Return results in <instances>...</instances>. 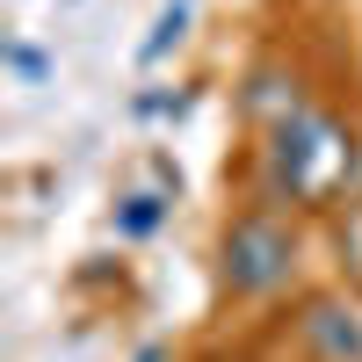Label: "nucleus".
<instances>
[{"instance_id":"f257e3e1","label":"nucleus","mask_w":362,"mask_h":362,"mask_svg":"<svg viewBox=\"0 0 362 362\" xmlns=\"http://www.w3.org/2000/svg\"><path fill=\"white\" fill-rule=\"evenodd\" d=\"M225 276L232 290H276L290 276V232L276 218H239L225 239Z\"/></svg>"},{"instance_id":"f03ea898","label":"nucleus","mask_w":362,"mask_h":362,"mask_svg":"<svg viewBox=\"0 0 362 362\" xmlns=\"http://www.w3.org/2000/svg\"><path fill=\"white\" fill-rule=\"evenodd\" d=\"M276 160H283V181H290L297 196H319L326 181L348 167V145H341L334 124H319V116H297V124H283Z\"/></svg>"},{"instance_id":"7ed1b4c3","label":"nucleus","mask_w":362,"mask_h":362,"mask_svg":"<svg viewBox=\"0 0 362 362\" xmlns=\"http://www.w3.org/2000/svg\"><path fill=\"white\" fill-rule=\"evenodd\" d=\"M305 334H312L326 355H334V362H362V319H355V312H341V305H312Z\"/></svg>"}]
</instances>
